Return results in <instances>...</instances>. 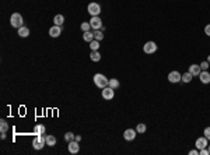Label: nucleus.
Returning a JSON list of instances; mask_svg holds the SVG:
<instances>
[{
	"mask_svg": "<svg viewBox=\"0 0 210 155\" xmlns=\"http://www.w3.org/2000/svg\"><path fill=\"white\" fill-rule=\"evenodd\" d=\"M90 24H91V28L95 31V29H101L102 28V21L101 18L98 16L95 17H91V20H90Z\"/></svg>",
	"mask_w": 210,
	"mask_h": 155,
	"instance_id": "obj_7",
	"label": "nucleus"
},
{
	"mask_svg": "<svg viewBox=\"0 0 210 155\" xmlns=\"http://www.w3.org/2000/svg\"><path fill=\"white\" fill-rule=\"evenodd\" d=\"M115 97V90L113 88H111V87H105V88H102V98L107 99V101H111V99Z\"/></svg>",
	"mask_w": 210,
	"mask_h": 155,
	"instance_id": "obj_6",
	"label": "nucleus"
},
{
	"mask_svg": "<svg viewBox=\"0 0 210 155\" xmlns=\"http://www.w3.org/2000/svg\"><path fill=\"white\" fill-rule=\"evenodd\" d=\"M146 130H147V126H146L144 123H139L137 127H136V131H137L139 134H143V133H146Z\"/></svg>",
	"mask_w": 210,
	"mask_h": 155,
	"instance_id": "obj_23",
	"label": "nucleus"
},
{
	"mask_svg": "<svg viewBox=\"0 0 210 155\" xmlns=\"http://www.w3.org/2000/svg\"><path fill=\"white\" fill-rule=\"evenodd\" d=\"M136 134H137V131L133 130V129H128V130L123 131V139L126 141H133L136 139Z\"/></svg>",
	"mask_w": 210,
	"mask_h": 155,
	"instance_id": "obj_8",
	"label": "nucleus"
},
{
	"mask_svg": "<svg viewBox=\"0 0 210 155\" xmlns=\"http://www.w3.org/2000/svg\"><path fill=\"white\" fill-rule=\"evenodd\" d=\"M18 35H20L21 38H27L29 35V29L27 28V27H24V25H23V27H20V28H18Z\"/></svg>",
	"mask_w": 210,
	"mask_h": 155,
	"instance_id": "obj_16",
	"label": "nucleus"
},
{
	"mask_svg": "<svg viewBox=\"0 0 210 155\" xmlns=\"http://www.w3.org/2000/svg\"><path fill=\"white\" fill-rule=\"evenodd\" d=\"M156 50H157V43L153 41L146 42L144 45H143V52L146 55H153V53H156Z\"/></svg>",
	"mask_w": 210,
	"mask_h": 155,
	"instance_id": "obj_5",
	"label": "nucleus"
},
{
	"mask_svg": "<svg viewBox=\"0 0 210 155\" xmlns=\"http://www.w3.org/2000/svg\"><path fill=\"white\" fill-rule=\"evenodd\" d=\"M189 155H199V150H198V148H196V150H190Z\"/></svg>",
	"mask_w": 210,
	"mask_h": 155,
	"instance_id": "obj_33",
	"label": "nucleus"
},
{
	"mask_svg": "<svg viewBox=\"0 0 210 155\" xmlns=\"http://www.w3.org/2000/svg\"><path fill=\"white\" fill-rule=\"evenodd\" d=\"M83 39H84L85 42H91V41H94V32H90V31L84 32V34H83Z\"/></svg>",
	"mask_w": 210,
	"mask_h": 155,
	"instance_id": "obj_19",
	"label": "nucleus"
},
{
	"mask_svg": "<svg viewBox=\"0 0 210 155\" xmlns=\"http://www.w3.org/2000/svg\"><path fill=\"white\" fill-rule=\"evenodd\" d=\"M192 77H193V76L188 71V73L182 74V81H184V82H190V81H192Z\"/></svg>",
	"mask_w": 210,
	"mask_h": 155,
	"instance_id": "obj_26",
	"label": "nucleus"
},
{
	"mask_svg": "<svg viewBox=\"0 0 210 155\" xmlns=\"http://www.w3.org/2000/svg\"><path fill=\"white\" fill-rule=\"evenodd\" d=\"M94 84L98 87V88H105V87L109 85V80L105 77L104 74H95L94 76Z\"/></svg>",
	"mask_w": 210,
	"mask_h": 155,
	"instance_id": "obj_1",
	"label": "nucleus"
},
{
	"mask_svg": "<svg viewBox=\"0 0 210 155\" xmlns=\"http://www.w3.org/2000/svg\"><path fill=\"white\" fill-rule=\"evenodd\" d=\"M199 155H210L209 154V150L206 148H202V150H199Z\"/></svg>",
	"mask_w": 210,
	"mask_h": 155,
	"instance_id": "obj_31",
	"label": "nucleus"
},
{
	"mask_svg": "<svg viewBox=\"0 0 210 155\" xmlns=\"http://www.w3.org/2000/svg\"><path fill=\"white\" fill-rule=\"evenodd\" d=\"M90 48H91V50H98L100 49V41H97V39L91 41L90 42Z\"/></svg>",
	"mask_w": 210,
	"mask_h": 155,
	"instance_id": "obj_25",
	"label": "nucleus"
},
{
	"mask_svg": "<svg viewBox=\"0 0 210 155\" xmlns=\"http://www.w3.org/2000/svg\"><path fill=\"white\" fill-rule=\"evenodd\" d=\"M207 61H209V63H210V55H209V56H207Z\"/></svg>",
	"mask_w": 210,
	"mask_h": 155,
	"instance_id": "obj_35",
	"label": "nucleus"
},
{
	"mask_svg": "<svg viewBox=\"0 0 210 155\" xmlns=\"http://www.w3.org/2000/svg\"><path fill=\"white\" fill-rule=\"evenodd\" d=\"M55 144H56V137L55 136H46V145L53 147Z\"/></svg>",
	"mask_w": 210,
	"mask_h": 155,
	"instance_id": "obj_20",
	"label": "nucleus"
},
{
	"mask_svg": "<svg viewBox=\"0 0 210 155\" xmlns=\"http://www.w3.org/2000/svg\"><path fill=\"white\" fill-rule=\"evenodd\" d=\"M94 39H97V41H100V42L104 39V34H102L101 29H95V31H94Z\"/></svg>",
	"mask_w": 210,
	"mask_h": 155,
	"instance_id": "obj_22",
	"label": "nucleus"
},
{
	"mask_svg": "<svg viewBox=\"0 0 210 155\" xmlns=\"http://www.w3.org/2000/svg\"><path fill=\"white\" fill-rule=\"evenodd\" d=\"M168 81L170 82H179L182 81V74H179V71L174 70V71H171L168 74Z\"/></svg>",
	"mask_w": 210,
	"mask_h": 155,
	"instance_id": "obj_9",
	"label": "nucleus"
},
{
	"mask_svg": "<svg viewBox=\"0 0 210 155\" xmlns=\"http://www.w3.org/2000/svg\"><path fill=\"white\" fill-rule=\"evenodd\" d=\"M207 150H209V154H210V145H209V148H207Z\"/></svg>",
	"mask_w": 210,
	"mask_h": 155,
	"instance_id": "obj_36",
	"label": "nucleus"
},
{
	"mask_svg": "<svg viewBox=\"0 0 210 155\" xmlns=\"http://www.w3.org/2000/svg\"><path fill=\"white\" fill-rule=\"evenodd\" d=\"M7 130H8V123L4 119H2L0 120V131L2 133H7Z\"/></svg>",
	"mask_w": 210,
	"mask_h": 155,
	"instance_id": "obj_21",
	"label": "nucleus"
},
{
	"mask_svg": "<svg viewBox=\"0 0 210 155\" xmlns=\"http://www.w3.org/2000/svg\"><path fill=\"white\" fill-rule=\"evenodd\" d=\"M199 78H200V81L203 84H210V73L207 70H202L200 74H199Z\"/></svg>",
	"mask_w": 210,
	"mask_h": 155,
	"instance_id": "obj_12",
	"label": "nucleus"
},
{
	"mask_svg": "<svg viewBox=\"0 0 210 155\" xmlns=\"http://www.w3.org/2000/svg\"><path fill=\"white\" fill-rule=\"evenodd\" d=\"M205 34H206L207 37H210V24L205 27Z\"/></svg>",
	"mask_w": 210,
	"mask_h": 155,
	"instance_id": "obj_32",
	"label": "nucleus"
},
{
	"mask_svg": "<svg viewBox=\"0 0 210 155\" xmlns=\"http://www.w3.org/2000/svg\"><path fill=\"white\" fill-rule=\"evenodd\" d=\"M44 145H46V136H44V134L35 136L32 140V147L35 150H42Z\"/></svg>",
	"mask_w": 210,
	"mask_h": 155,
	"instance_id": "obj_2",
	"label": "nucleus"
},
{
	"mask_svg": "<svg viewBox=\"0 0 210 155\" xmlns=\"http://www.w3.org/2000/svg\"><path fill=\"white\" fill-rule=\"evenodd\" d=\"M200 71H202V69H200L199 64H190L189 66V73L192 74V76H199Z\"/></svg>",
	"mask_w": 210,
	"mask_h": 155,
	"instance_id": "obj_14",
	"label": "nucleus"
},
{
	"mask_svg": "<svg viewBox=\"0 0 210 155\" xmlns=\"http://www.w3.org/2000/svg\"><path fill=\"white\" fill-rule=\"evenodd\" d=\"M74 140H76V141H81V136H76V139Z\"/></svg>",
	"mask_w": 210,
	"mask_h": 155,
	"instance_id": "obj_34",
	"label": "nucleus"
},
{
	"mask_svg": "<svg viewBox=\"0 0 210 155\" xmlns=\"http://www.w3.org/2000/svg\"><path fill=\"white\" fill-rule=\"evenodd\" d=\"M76 139V134H73L72 131H67L65 134V140L67 141V143H70V141H73V140Z\"/></svg>",
	"mask_w": 210,
	"mask_h": 155,
	"instance_id": "obj_27",
	"label": "nucleus"
},
{
	"mask_svg": "<svg viewBox=\"0 0 210 155\" xmlns=\"http://www.w3.org/2000/svg\"><path fill=\"white\" fill-rule=\"evenodd\" d=\"M90 59H91L93 61H100L101 60V55H100L98 50H91V53H90Z\"/></svg>",
	"mask_w": 210,
	"mask_h": 155,
	"instance_id": "obj_18",
	"label": "nucleus"
},
{
	"mask_svg": "<svg viewBox=\"0 0 210 155\" xmlns=\"http://www.w3.org/2000/svg\"><path fill=\"white\" fill-rule=\"evenodd\" d=\"M207 145H209V140L203 136V137H199L198 140H196V143H195V147L198 148V150H202V148H206Z\"/></svg>",
	"mask_w": 210,
	"mask_h": 155,
	"instance_id": "obj_10",
	"label": "nucleus"
},
{
	"mask_svg": "<svg viewBox=\"0 0 210 155\" xmlns=\"http://www.w3.org/2000/svg\"><path fill=\"white\" fill-rule=\"evenodd\" d=\"M203 134H205V137H206L207 140H210V127H206V129H205Z\"/></svg>",
	"mask_w": 210,
	"mask_h": 155,
	"instance_id": "obj_30",
	"label": "nucleus"
},
{
	"mask_svg": "<svg viewBox=\"0 0 210 155\" xmlns=\"http://www.w3.org/2000/svg\"><path fill=\"white\" fill-rule=\"evenodd\" d=\"M45 130H46V129H45L44 124H35V127H34V130H32V134H34V136L44 134Z\"/></svg>",
	"mask_w": 210,
	"mask_h": 155,
	"instance_id": "obj_15",
	"label": "nucleus"
},
{
	"mask_svg": "<svg viewBox=\"0 0 210 155\" xmlns=\"http://www.w3.org/2000/svg\"><path fill=\"white\" fill-rule=\"evenodd\" d=\"M69 145H67V148H69V152L70 154H77V152L80 151V145H79V141H76V140H73V141H70V143H67Z\"/></svg>",
	"mask_w": 210,
	"mask_h": 155,
	"instance_id": "obj_11",
	"label": "nucleus"
},
{
	"mask_svg": "<svg viewBox=\"0 0 210 155\" xmlns=\"http://www.w3.org/2000/svg\"><path fill=\"white\" fill-rule=\"evenodd\" d=\"M87 10H88V13H90V16L91 17L100 16V13H101V6H100L98 3H95V1H91V3L88 4Z\"/></svg>",
	"mask_w": 210,
	"mask_h": 155,
	"instance_id": "obj_4",
	"label": "nucleus"
},
{
	"mask_svg": "<svg viewBox=\"0 0 210 155\" xmlns=\"http://www.w3.org/2000/svg\"><path fill=\"white\" fill-rule=\"evenodd\" d=\"M210 63H209V61H202V63H200V64H199V66H200V69H202V70H207V69H209V67H210Z\"/></svg>",
	"mask_w": 210,
	"mask_h": 155,
	"instance_id": "obj_29",
	"label": "nucleus"
},
{
	"mask_svg": "<svg viewBox=\"0 0 210 155\" xmlns=\"http://www.w3.org/2000/svg\"><path fill=\"white\" fill-rule=\"evenodd\" d=\"M10 24H11V27H14V28L23 27V24H24L23 16H21L20 13H13L11 17H10Z\"/></svg>",
	"mask_w": 210,
	"mask_h": 155,
	"instance_id": "obj_3",
	"label": "nucleus"
},
{
	"mask_svg": "<svg viewBox=\"0 0 210 155\" xmlns=\"http://www.w3.org/2000/svg\"><path fill=\"white\" fill-rule=\"evenodd\" d=\"M62 34V27L60 25H53L52 28L49 29V35L52 38H57Z\"/></svg>",
	"mask_w": 210,
	"mask_h": 155,
	"instance_id": "obj_13",
	"label": "nucleus"
},
{
	"mask_svg": "<svg viewBox=\"0 0 210 155\" xmlns=\"http://www.w3.org/2000/svg\"><path fill=\"white\" fill-rule=\"evenodd\" d=\"M80 28L83 32H87V31H90V28H91V24H90V22H83Z\"/></svg>",
	"mask_w": 210,
	"mask_h": 155,
	"instance_id": "obj_28",
	"label": "nucleus"
},
{
	"mask_svg": "<svg viewBox=\"0 0 210 155\" xmlns=\"http://www.w3.org/2000/svg\"><path fill=\"white\" fill-rule=\"evenodd\" d=\"M53 22H55V25H63L65 24V17L62 16V14H56L55 16V18H53Z\"/></svg>",
	"mask_w": 210,
	"mask_h": 155,
	"instance_id": "obj_17",
	"label": "nucleus"
},
{
	"mask_svg": "<svg viewBox=\"0 0 210 155\" xmlns=\"http://www.w3.org/2000/svg\"><path fill=\"white\" fill-rule=\"evenodd\" d=\"M119 85H121V84H119V81H118L116 78H111V80H109V87H111V88L116 90V88H119Z\"/></svg>",
	"mask_w": 210,
	"mask_h": 155,
	"instance_id": "obj_24",
	"label": "nucleus"
}]
</instances>
